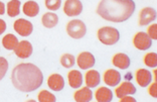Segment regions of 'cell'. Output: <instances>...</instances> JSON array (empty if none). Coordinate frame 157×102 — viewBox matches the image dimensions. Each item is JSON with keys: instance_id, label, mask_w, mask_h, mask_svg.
<instances>
[{"instance_id": "obj_1", "label": "cell", "mask_w": 157, "mask_h": 102, "mask_svg": "<svg viewBox=\"0 0 157 102\" xmlns=\"http://www.w3.org/2000/svg\"><path fill=\"white\" fill-rule=\"evenodd\" d=\"M11 81L16 89L22 92H33L41 86L44 75L35 65L30 63L19 64L13 69Z\"/></svg>"}, {"instance_id": "obj_2", "label": "cell", "mask_w": 157, "mask_h": 102, "mask_svg": "<svg viewBox=\"0 0 157 102\" xmlns=\"http://www.w3.org/2000/svg\"><path fill=\"white\" fill-rule=\"evenodd\" d=\"M135 11L133 0H102L99 3L97 13L106 20L123 22L132 16Z\"/></svg>"}, {"instance_id": "obj_3", "label": "cell", "mask_w": 157, "mask_h": 102, "mask_svg": "<svg viewBox=\"0 0 157 102\" xmlns=\"http://www.w3.org/2000/svg\"><path fill=\"white\" fill-rule=\"evenodd\" d=\"M98 39L102 43L107 46H112L120 39V34L116 28L111 27H105L100 28L98 31Z\"/></svg>"}, {"instance_id": "obj_4", "label": "cell", "mask_w": 157, "mask_h": 102, "mask_svg": "<svg viewBox=\"0 0 157 102\" xmlns=\"http://www.w3.org/2000/svg\"><path fill=\"white\" fill-rule=\"evenodd\" d=\"M67 31L73 39H82L87 32V27L85 23L80 19H74L67 25Z\"/></svg>"}, {"instance_id": "obj_5", "label": "cell", "mask_w": 157, "mask_h": 102, "mask_svg": "<svg viewBox=\"0 0 157 102\" xmlns=\"http://www.w3.org/2000/svg\"><path fill=\"white\" fill-rule=\"evenodd\" d=\"M63 11L67 16H78L83 11V4L80 0H67Z\"/></svg>"}, {"instance_id": "obj_6", "label": "cell", "mask_w": 157, "mask_h": 102, "mask_svg": "<svg viewBox=\"0 0 157 102\" xmlns=\"http://www.w3.org/2000/svg\"><path fill=\"white\" fill-rule=\"evenodd\" d=\"M13 27L15 31L21 36H28L33 31V27L30 21H28L23 18L17 19L13 24Z\"/></svg>"}, {"instance_id": "obj_7", "label": "cell", "mask_w": 157, "mask_h": 102, "mask_svg": "<svg viewBox=\"0 0 157 102\" xmlns=\"http://www.w3.org/2000/svg\"><path fill=\"white\" fill-rule=\"evenodd\" d=\"M134 46L136 47V49L140 51H146L148 50L152 45L151 39L149 38L147 34H145L143 31H140L134 36L133 39Z\"/></svg>"}, {"instance_id": "obj_8", "label": "cell", "mask_w": 157, "mask_h": 102, "mask_svg": "<svg viewBox=\"0 0 157 102\" xmlns=\"http://www.w3.org/2000/svg\"><path fill=\"white\" fill-rule=\"evenodd\" d=\"M33 45L27 42V41H22L18 43V45L14 49V53L17 57H19L20 59H26L29 58L33 55Z\"/></svg>"}, {"instance_id": "obj_9", "label": "cell", "mask_w": 157, "mask_h": 102, "mask_svg": "<svg viewBox=\"0 0 157 102\" xmlns=\"http://www.w3.org/2000/svg\"><path fill=\"white\" fill-rule=\"evenodd\" d=\"M78 67L83 70H87L89 68H92L93 66H95L96 60L95 57L93 56L91 53L89 52H84L81 53L78 57Z\"/></svg>"}, {"instance_id": "obj_10", "label": "cell", "mask_w": 157, "mask_h": 102, "mask_svg": "<svg viewBox=\"0 0 157 102\" xmlns=\"http://www.w3.org/2000/svg\"><path fill=\"white\" fill-rule=\"evenodd\" d=\"M156 19V11L152 7H146L141 10L139 15V24L147 25Z\"/></svg>"}, {"instance_id": "obj_11", "label": "cell", "mask_w": 157, "mask_h": 102, "mask_svg": "<svg viewBox=\"0 0 157 102\" xmlns=\"http://www.w3.org/2000/svg\"><path fill=\"white\" fill-rule=\"evenodd\" d=\"M48 85L53 91H60L65 87V80L59 74H52L48 77Z\"/></svg>"}, {"instance_id": "obj_12", "label": "cell", "mask_w": 157, "mask_h": 102, "mask_svg": "<svg viewBox=\"0 0 157 102\" xmlns=\"http://www.w3.org/2000/svg\"><path fill=\"white\" fill-rule=\"evenodd\" d=\"M136 93V88L131 82H123L118 88L116 89V96L118 98H122L126 95H132Z\"/></svg>"}, {"instance_id": "obj_13", "label": "cell", "mask_w": 157, "mask_h": 102, "mask_svg": "<svg viewBox=\"0 0 157 102\" xmlns=\"http://www.w3.org/2000/svg\"><path fill=\"white\" fill-rule=\"evenodd\" d=\"M104 81L109 86H116L121 81V74L116 70L110 69L104 74Z\"/></svg>"}, {"instance_id": "obj_14", "label": "cell", "mask_w": 157, "mask_h": 102, "mask_svg": "<svg viewBox=\"0 0 157 102\" xmlns=\"http://www.w3.org/2000/svg\"><path fill=\"white\" fill-rule=\"evenodd\" d=\"M113 65L115 67L121 69V70H125V69H128L130 66V59L127 55L119 53L114 56Z\"/></svg>"}, {"instance_id": "obj_15", "label": "cell", "mask_w": 157, "mask_h": 102, "mask_svg": "<svg viewBox=\"0 0 157 102\" xmlns=\"http://www.w3.org/2000/svg\"><path fill=\"white\" fill-rule=\"evenodd\" d=\"M136 80H137V83L139 84V86L146 87L151 82L152 75L148 70H145V69H139L136 73Z\"/></svg>"}, {"instance_id": "obj_16", "label": "cell", "mask_w": 157, "mask_h": 102, "mask_svg": "<svg viewBox=\"0 0 157 102\" xmlns=\"http://www.w3.org/2000/svg\"><path fill=\"white\" fill-rule=\"evenodd\" d=\"M67 78H69L70 86L73 87L75 89L81 87L82 84H83V75H82V73L78 72V70L71 71L69 73V75H67Z\"/></svg>"}, {"instance_id": "obj_17", "label": "cell", "mask_w": 157, "mask_h": 102, "mask_svg": "<svg viewBox=\"0 0 157 102\" xmlns=\"http://www.w3.org/2000/svg\"><path fill=\"white\" fill-rule=\"evenodd\" d=\"M93 92L89 87H84L75 93V100L78 102H89L92 100Z\"/></svg>"}, {"instance_id": "obj_18", "label": "cell", "mask_w": 157, "mask_h": 102, "mask_svg": "<svg viewBox=\"0 0 157 102\" xmlns=\"http://www.w3.org/2000/svg\"><path fill=\"white\" fill-rule=\"evenodd\" d=\"M96 99L98 102H110L113 99V92L107 87H101L96 92Z\"/></svg>"}, {"instance_id": "obj_19", "label": "cell", "mask_w": 157, "mask_h": 102, "mask_svg": "<svg viewBox=\"0 0 157 102\" xmlns=\"http://www.w3.org/2000/svg\"><path fill=\"white\" fill-rule=\"evenodd\" d=\"M86 84L89 88H95L100 84V74L98 71L91 70L86 74Z\"/></svg>"}, {"instance_id": "obj_20", "label": "cell", "mask_w": 157, "mask_h": 102, "mask_svg": "<svg viewBox=\"0 0 157 102\" xmlns=\"http://www.w3.org/2000/svg\"><path fill=\"white\" fill-rule=\"evenodd\" d=\"M39 12V6L36 2L34 1H27L23 5V13L26 16L34 17L36 16Z\"/></svg>"}, {"instance_id": "obj_21", "label": "cell", "mask_w": 157, "mask_h": 102, "mask_svg": "<svg viewBox=\"0 0 157 102\" xmlns=\"http://www.w3.org/2000/svg\"><path fill=\"white\" fill-rule=\"evenodd\" d=\"M41 21H42V24H44L45 27L52 28V27H55L56 25L58 24V22H59V17L55 13L48 12V13H45L44 16H42Z\"/></svg>"}, {"instance_id": "obj_22", "label": "cell", "mask_w": 157, "mask_h": 102, "mask_svg": "<svg viewBox=\"0 0 157 102\" xmlns=\"http://www.w3.org/2000/svg\"><path fill=\"white\" fill-rule=\"evenodd\" d=\"M2 45L6 50H8V51L14 50L15 47L18 45V39H17L15 35H13L11 34L6 35L2 39Z\"/></svg>"}, {"instance_id": "obj_23", "label": "cell", "mask_w": 157, "mask_h": 102, "mask_svg": "<svg viewBox=\"0 0 157 102\" xmlns=\"http://www.w3.org/2000/svg\"><path fill=\"white\" fill-rule=\"evenodd\" d=\"M20 1L19 0H11L7 4V14L10 17L17 16L19 14Z\"/></svg>"}, {"instance_id": "obj_24", "label": "cell", "mask_w": 157, "mask_h": 102, "mask_svg": "<svg viewBox=\"0 0 157 102\" xmlns=\"http://www.w3.org/2000/svg\"><path fill=\"white\" fill-rule=\"evenodd\" d=\"M144 63L146 66L150 68H155L157 66V54L156 53H149L144 58Z\"/></svg>"}, {"instance_id": "obj_25", "label": "cell", "mask_w": 157, "mask_h": 102, "mask_svg": "<svg viewBox=\"0 0 157 102\" xmlns=\"http://www.w3.org/2000/svg\"><path fill=\"white\" fill-rule=\"evenodd\" d=\"M60 63L65 68H72L75 65V57L73 55L65 54L60 59Z\"/></svg>"}, {"instance_id": "obj_26", "label": "cell", "mask_w": 157, "mask_h": 102, "mask_svg": "<svg viewBox=\"0 0 157 102\" xmlns=\"http://www.w3.org/2000/svg\"><path fill=\"white\" fill-rule=\"evenodd\" d=\"M38 101L39 102H55L56 97L53 94L49 93L48 91L44 90L38 94Z\"/></svg>"}, {"instance_id": "obj_27", "label": "cell", "mask_w": 157, "mask_h": 102, "mask_svg": "<svg viewBox=\"0 0 157 102\" xmlns=\"http://www.w3.org/2000/svg\"><path fill=\"white\" fill-rule=\"evenodd\" d=\"M8 70V62L4 58L0 57V80H2Z\"/></svg>"}, {"instance_id": "obj_28", "label": "cell", "mask_w": 157, "mask_h": 102, "mask_svg": "<svg viewBox=\"0 0 157 102\" xmlns=\"http://www.w3.org/2000/svg\"><path fill=\"white\" fill-rule=\"evenodd\" d=\"M60 4H62V0H45V6L51 10H58Z\"/></svg>"}, {"instance_id": "obj_29", "label": "cell", "mask_w": 157, "mask_h": 102, "mask_svg": "<svg viewBox=\"0 0 157 102\" xmlns=\"http://www.w3.org/2000/svg\"><path fill=\"white\" fill-rule=\"evenodd\" d=\"M148 36L152 39H157V24H152L148 28Z\"/></svg>"}, {"instance_id": "obj_30", "label": "cell", "mask_w": 157, "mask_h": 102, "mask_svg": "<svg viewBox=\"0 0 157 102\" xmlns=\"http://www.w3.org/2000/svg\"><path fill=\"white\" fill-rule=\"evenodd\" d=\"M149 94L154 98L157 97V84L156 83H153V84L150 86V88H149Z\"/></svg>"}, {"instance_id": "obj_31", "label": "cell", "mask_w": 157, "mask_h": 102, "mask_svg": "<svg viewBox=\"0 0 157 102\" xmlns=\"http://www.w3.org/2000/svg\"><path fill=\"white\" fill-rule=\"evenodd\" d=\"M6 30V23L4 20L0 19V35H2Z\"/></svg>"}, {"instance_id": "obj_32", "label": "cell", "mask_w": 157, "mask_h": 102, "mask_svg": "<svg viewBox=\"0 0 157 102\" xmlns=\"http://www.w3.org/2000/svg\"><path fill=\"white\" fill-rule=\"evenodd\" d=\"M120 99L122 102H136V100H135L133 97H125V98L122 97V98H120Z\"/></svg>"}, {"instance_id": "obj_33", "label": "cell", "mask_w": 157, "mask_h": 102, "mask_svg": "<svg viewBox=\"0 0 157 102\" xmlns=\"http://www.w3.org/2000/svg\"><path fill=\"white\" fill-rule=\"evenodd\" d=\"M4 12H5V5H4V3L0 1V15L4 14Z\"/></svg>"}]
</instances>
